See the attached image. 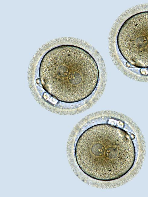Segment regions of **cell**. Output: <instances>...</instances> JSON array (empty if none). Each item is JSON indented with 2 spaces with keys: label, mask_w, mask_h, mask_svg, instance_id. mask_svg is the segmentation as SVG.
<instances>
[{
  "label": "cell",
  "mask_w": 148,
  "mask_h": 197,
  "mask_svg": "<svg viewBox=\"0 0 148 197\" xmlns=\"http://www.w3.org/2000/svg\"><path fill=\"white\" fill-rule=\"evenodd\" d=\"M126 131L108 124L93 126L79 138L75 155L78 165L86 175L103 181L122 177L133 167L136 150Z\"/></svg>",
  "instance_id": "cell-1"
},
{
  "label": "cell",
  "mask_w": 148,
  "mask_h": 197,
  "mask_svg": "<svg viewBox=\"0 0 148 197\" xmlns=\"http://www.w3.org/2000/svg\"><path fill=\"white\" fill-rule=\"evenodd\" d=\"M40 81L43 87L59 100L75 103L94 92L98 84V64L87 51L70 45L55 47L41 61Z\"/></svg>",
  "instance_id": "cell-2"
}]
</instances>
